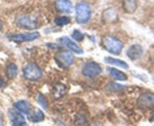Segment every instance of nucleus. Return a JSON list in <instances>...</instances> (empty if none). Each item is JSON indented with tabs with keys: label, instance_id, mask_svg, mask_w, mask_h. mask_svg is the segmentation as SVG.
I'll use <instances>...</instances> for the list:
<instances>
[{
	"label": "nucleus",
	"instance_id": "nucleus-1",
	"mask_svg": "<svg viewBox=\"0 0 154 126\" xmlns=\"http://www.w3.org/2000/svg\"><path fill=\"white\" fill-rule=\"evenodd\" d=\"M102 45L108 52L116 55L121 54L123 48L122 42L118 38L111 35H106L102 38Z\"/></svg>",
	"mask_w": 154,
	"mask_h": 126
},
{
	"label": "nucleus",
	"instance_id": "nucleus-2",
	"mask_svg": "<svg viewBox=\"0 0 154 126\" xmlns=\"http://www.w3.org/2000/svg\"><path fill=\"white\" fill-rule=\"evenodd\" d=\"M91 8L85 2H79L75 5V20L79 24L86 23L91 17Z\"/></svg>",
	"mask_w": 154,
	"mask_h": 126
},
{
	"label": "nucleus",
	"instance_id": "nucleus-3",
	"mask_svg": "<svg viewBox=\"0 0 154 126\" xmlns=\"http://www.w3.org/2000/svg\"><path fill=\"white\" fill-rule=\"evenodd\" d=\"M15 23L17 26L26 29H34L38 26V20L35 16L30 14H22L16 17Z\"/></svg>",
	"mask_w": 154,
	"mask_h": 126
},
{
	"label": "nucleus",
	"instance_id": "nucleus-4",
	"mask_svg": "<svg viewBox=\"0 0 154 126\" xmlns=\"http://www.w3.org/2000/svg\"><path fill=\"white\" fill-rule=\"evenodd\" d=\"M54 60L60 67L68 68L73 64L74 56L70 51L63 50L56 54Z\"/></svg>",
	"mask_w": 154,
	"mask_h": 126
},
{
	"label": "nucleus",
	"instance_id": "nucleus-5",
	"mask_svg": "<svg viewBox=\"0 0 154 126\" xmlns=\"http://www.w3.org/2000/svg\"><path fill=\"white\" fill-rule=\"evenodd\" d=\"M23 75L28 80L31 81L38 80L42 75V69L35 63H28L23 69Z\"/></svg>",
	"mask_w": 154,
	"mask_h": 126
},
{
	"label": "nucleus",
	"instance_id": "nucleus-6",
	"mask_svg": "<svg viewBox=\"0 0 154 126\" xmlns=\"http://www.w3.org/2000/svg\"><path fill=\"white\" fill-rule=\"evenodd\" d=\"M39 36H40V34L38 32H32L20 34H12L8 36V38L15 43H23L26 41H34Z\"/></svg>",
	"mask_w": 154,
	"mask_h": 126
},
{
	"label": "nucleus",
	"instance_id": "nucleus-7",
	"mask_svg": "<svg viewBox=\"0 0 154 126\" xmlns=\"http://www.w3.org/2000/svg\"><path fill=\"white\" fill-rule=\"evenodd\" d=\"M102 69L100 65L94 61H89L85 63L82 69V72L85 76L88 78H93L100 75Z\"/></svg>",
	"mask_w": 154,
	"mask_h": 126
},
{
	"label": "nucleus",
	"instance_id": "nucleus-8",
	"mask_svg": "<svg viewBox=\"0 0 154 126\" xmlns=\"http://www.w3.org/2000/svg\"><path fill=\"white\" fill-rule=\"evenodd\" d=\"M137 105L142 109H154V94L150 92L142 94L137 100Z\"/></svg>",
	"mask_w": 154,
	"mask_h": 126
},
{
	"label": "nucleus",
	"instance_id": "nucleus-9",
	"mask_svg": "<svg viewBox=\"0 0 154 126\" xmlns=\"http://www.w3.org/2000/svg\"><path fill=\"white\" fill-rule=\"evenodd\" d=\"M8 117L12 126H26V120L24 116L17 109H8Z\"/></svg>",
	"mask_w": 154,
	"mask_h": 126
},
{
	"label": "nucleus",
	"instance_id": "nucleus-10",
	"mask_svg": "<svg viewBox=\"0 0 154 126\" xmlns=\"http://www.w3.org/2000/svg\"><path fill=\"white\" fill-rule=\"evenodd\" d=\"M60 41L62 45L66 46V48H68L70 51L75 53V54H82L84 53L83 49H82L81 47H79L76 43H75L73 41H72L69 37L62 36L61 38H60Z\"/></svg>",
	"mask_w": 154,
	"mask_h": 126
},
{
	"label": "nucleus",
	"instance_id": "nucleus-11",
	"mask_svg": "<svg viewBox=\"0 0 154 126\" xmlns=\"http://www.w3.org/2000/svg\"><path fill=\"white\" fill-rule=\"evenodd\" d=\"M143 52V49L141 45L138 44H134L131 45L127 50V57L131 60H136L140 58Z\"/></svg>",
	"mask_w": 154,
	"mask_h": 126
},
{
	"label": "nucleus",
	"instance_id": "nucleus-12",
	"mask_svg": "<svg viewBox=\"0 0 154 126\" xmlns=\"http://www.w3.org/2000/svg\"><path fill=\"white\" fill-rule=\"evenodd\" d=\"M54 6L59 12L69 14L72 11V5L69 0H56Z\"/></svg>",
	"mask_w": 154,
	"mask_h": 126
},
{
	"label": "nucleus",
	"instance_id": "nucleus-13",
	"mask_svg": "<svg viewBox=\"0 0 154 126\" xmlns=\"http://www.w3.org/2000/svg\"><path fill=\"white\" fill-rule=\"evenodd\" d=\"M27 118L31 122L37 123L43 121L45 118V115L42 110L36 108V109H33L32 110H29V112H27Z\"/></svg>",
	"mask_w": 154,
	"mask_h": 126
},
{
	"label": "nucleus",
	"instance_id": "nucleus-14",
	"mask_svg": "<svg viewBox=\"0 0 154 126\" xmlns=\"http://www.w3.org/2000/svg\"><path fill=\"white\" fill-rule=\"evenodd\" d=\"M104 60L106 63H109V64L115 65V66H117L119 67L122 68V69H128V63L124 61V60H120V59L114 58V57H106L104 58Z\"/></svg>",
	"mask_w": 154,
	"mask_h": 126
},
{
	"label": "nucleus",
	"instance_id": "nucleus-15",
	"mask_svg": "<svg viewBox=\"0 0 154 126\" xmlns=\"http://www.w3.org/2000/svg\"><path fill=\"white\" fill-rule=\"evenodd\" d=\"M108 72L110 74L111 76L113 78L119 81H125L128 79V76L124 73L122 71L119 70V69H116V68H108Z\"/></svg>",
	"mask_w": 154,
	"mask_h": 126
},
{
	"label": "nucleus",
	"instance_id": "nucleus-16",
	"mask_svg": "<svg viewBox=\"0 0 154 126\" xmlns=\"http://www.w3.org/2000/svg\"><path fill=\"white\" fill-rule=\"evenodd\" d=\"M66 91V88L63 84H57L53 87L52 95L55 99L61 98Z\"/></svg>",
	"mask_w": 154,
	"mask_h": 126
},
{
	"label": "nucleus",
	"instance_id": "nucleus-17",
	"mask_svg": "<svg viewBox=\"0 0 154 126\" xmlns=\"http://www.w3.org/2000/svg\"><path fill=\"white\" fill-rule=\"evenodd\" d=\"M137 2L136 0H124L123 8L125 11L128 14H131L137 9Z\"/></svg>",
	"mask_w": 154,
	"mask_h": 126
},
{
	"label": "nucleus",
	"instance_id": "nucleus-18",
	"mask_svg": "<svg viewBox=\"0 0 154 126\" xmlns=\"http://www.w3.org/2000/svg\"><path fill=\"white\" fill-rule=\"evenodd\" d=\"M6 75L9 79H13V78H15L17 75V72H18V69H17V65L14 64V63H10L6 67Z\"/></svg>",
	"mask_w": 154,
	"mask_h": 126
},
{
	"label": "nucleus",
	"instance_id": "nucleus-19",
	"mask_svg": "<svg viewBox=\"0 0 154 126\" xmlns=\"http://www.w3.org/2000/svg\"><path fill=\"white\" fill-rule=\"evenodd\" d=\"M14 106L17 110L22 112V113H27L29 110V103L26 100H19V101H17L14 103Z\"/></svg>",
	"mask_w": 154,
	"mask_h": 126
},
{
	"label": "nucleus",
	"instance_id": "nucleus-20",
	"mask_svg": "<svg viewBox=\"0 0 154 126\" xmlns=\"http://www.w3.org/2000/svg\"><path fill=\"white\" fill-rule=\"evenodd\" d=\"M103 20H106V22H112L117 19V14L112 8L106 10L103 14Z\"/></svg>",
	"mask_w": 154,
	"mask_h": 126
},
{
	"label": "nucleus",
	"instance_id": "nucleus-21",
	"mask_svg": "<svg viewBox=\"0 0 154 126\" xmlns=\"http://www.w3.org/2000/svg\"><path fill=\"white\" fill-rule=\"evenodd\" d=\"M54 23H55V24L57 25V26H66V25L69 24V23H70V19H69V17H65V16H63V17H59L55 18Z\"/></svg>",
	"mask_w": 154,
	"mask_h": 126
},
{
	"label": "nucleus",
	"instance_id": "nucleus-22",
	"mask_svg": "<svg viewBox=\"0 0 154 126\" xmlns=\"http://www.w3.org/2000/svg\"><path fill=\"white\" fill-rule=\"evenodd\" d=\"M72 38L77 41H81L84 38V35L78 29H75L72 33Z\"/></svg>",
	"mask_w": 154,
	"mask_h": 126
},
{
	"label": "nucleus",
	"instance_id": "nucleus-23",
	"mask_svg": "<svg viewBox=\"0 0 154 126\" xmlns=\"http://www.w3.org/2000/svg\"><path fill=\"white\" fill-rule=\"evenodd\" d=\"M37 101L39 103V105H41V106H42V108L47 109V100L43 94H38V97H37Z\"/></svg>",
	"mask_w": 154,
	"mask_h": 126
},
{
	"label": "nucleus",
	"instance_id": "nucleus-24",
	"mask_svg": "<svg viewBox=\"0 0 154 126\" xmlns=\"http://www.w3.org/2000/svg\"><path fill=\"white\" fill-rule=\"evenodd\" d=\"M108 88L111 90H116V89H121V88H124L122 85H119V84H116V83H109V85H108Z\"/></svg>",
	"mask_w": 154,
	"mask_h": 126
},
{
	"label": "nucleus",
	"instance_id": "nucleus-25",
	"mask_svg": "<svg viewBox=\"0 0 154 126\" xmlns=\"http://www.w3.org/2000/svg\"><path fill=\"white\" fill-rule=\"evenodd\" d=\"M47 47H48L50 49H57L59 48V45L54 43H48L47 44Z\"/></svg>",
	"mask_w": 154,
	"mask_h": 126
},
{
	"label": "nucleus",
	"instance_id": "nucleus-26",
	"mask_svg": "<svg viewBox=\"0 0 154 126\" xmlns=\"http://www.w3.org/2000/svg\"><path fill=\"white\" fill-rule=\"evenodd\" d=\"M4 85V81L1 77H0V88H2Z\"/></svg>",
	"mask_w": 154,
	"mask_h": 126
},
{
	"label": "nucleus",
	"instance_id": "nucleus-27",
	"mask_svg": "<svg viewBox=\"0 0 154 126\" xmlns=\"http://www.w3.org/2000/svg\"><path fill=\"white\" fill-rule=\"evenodd\" d=\"M2 29V21L0 20V30H1Z\"/></svg>",
	"mask_w": 154,
	"mask_h": 126
},
{
	"label": "nucleus",
	"instance_id": "nucleus-28",
	"mask_svg": "<svg viewBox=\"0 0 154 126\" xmlns=\"http://www.w3.org/2000/svg\"><path fill=\"white\" fill-rule=\"evenodd\" d=\"M152 120H153L154 121V112H153V113H152Z\"/></svg>",
	"mask_w": 154,
	"mask_h": 126
},
{
	"label": "nucleus",
	"instance_id": "nucleus-29",
	"mask_svg": "<svg viewBox=\"0 0 154 126\" xmlns=\"http://www.w3.org/2000/svg\"><path fill=\"white\" fill-rule=\"evenodd\" d=\"M0 126H4V125H2V124H0Z\"/></svg>",
	"mask_w": 154,
	"mask_h": 126
}]
</instances>
